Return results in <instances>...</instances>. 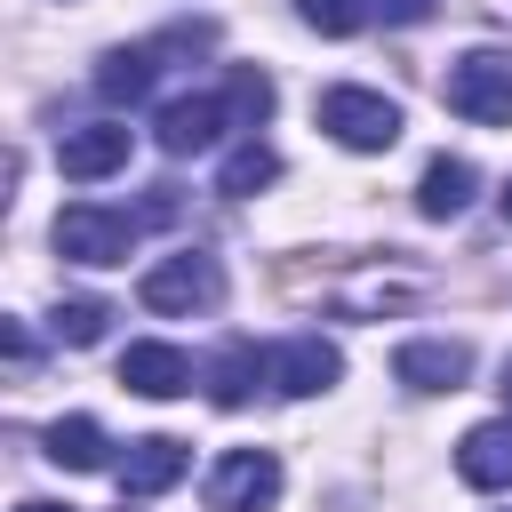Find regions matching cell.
<instances>
[{"mask_svg": "<svg viewBox=\"0 0 512 512\" xmlns=\"http://www.w3.org/2000/svg\"><path fill=\"white\" fill-rule=\"evenodd\" d=\"M144 216H152V208H144ZM144 216H128V208H96V200H72V208L56 216V256H72V264H128Z\"/></svg>", "mask_w": 512, "mask_h": 512, "instance_id": "1", "label": "cell"}, {"mask_svg": "<svg viewBox=\"0 0 512 512\" xmlns=\"http://www.w3.org/2000/svg\"><path fill=\"white\" fill-rule=\"evenodd\" d=\"M440 96H448V112H464L480 128H512V56H496V48L456 56L448 80H440Z\"/></svg>", "mask_w": 512, "mask_h": 512, "instance_id": "2", "label": "cell"}, {"mask_svg": "<svg viewBox=\"0 0 512 512\" xmlns=\"http://www.w3.org/2000/svg\"><path fill=\"white\" fill-rule=\"evenodd\" d=\"M320 128L344 152H392L400 144V104L376 88H320Z\"/></svg>", "mask_w": 512, "mask_h": 512, "instance_id": "3", "label": "cell"}, {"mask_svg": "<svg viewBox=\"0 0 512 512\" xmlns=\"http://www.w3.org/2000/svg\"><path fill=\"white\" fill-rule=\"evenodd\" d=\"M136 296H144V312H208L224 296V272H216V256L184 248V256H160Z\"/></svg>", "mask_w": 512, "mask_h": 512, "instance_id": "4", "label": "cell"}, {"mask_svg": "<svg viewBox=\"0 0 512 512\" xmlns=\"http://www.w3.org/2000/svg\"><path fill=\"white\" fill-rule=\"evenodd\" d=\"M280 496V456L272 448H232L208 472V512H264Z\"/></svg>", "mask_w": 512, "mask_h": 512, "instance_id": "5", "label": "cell"}, {"mask_svg": "<svg viewBox=\"0 0 512 512\" xmlns=\"http://www.w3.org/2000/svg\"><path fill=\"white\" fill-rule=\"evenodd\" d=\"M232 120H240L232 88H224V96H176V104L152 120V136H160V152H168V160H192V152H208Z\"/></svg>", "mask_w": 512, "mask_h": 512, "instance_id": "6", "label": "cell"}, {"mask_svg": "<svg viewBox=\"0 0 512 512\" xmlns=\"http://www.w3.org/2000/svg\"><path fill=\"white\" fill-rule=\"evenodd\" d=\"M128 128H112V120H96V128H64L56 136V168L72 176V184H104V176H120L128 168Z\"/></svg>", "mask_w": 512, "mask_h": 512, "instance_id": "7", "label": "cell"}, {"mask_svg": "<svg viewBox=\"0 0 512 512\" xmlns=\"http://www.w3.org/2000/svg\"><path fill=\"white\" fill-rule=\"evenodd\" d=\"M392 376H400L408 392H464V376H472V344H456V336H416V344H400Z\"/></svg>", "mask_w": 512, "mask_h": 512, "instance_id": "8", "label": "cell"}, {"mask_svg": "<svg viewBox=\"0 0 512 512\" xmlns=\"http://www.w3.org/2000/svg\"><path fill=\"white\" fill-rule=\"evenodd\" d=\"M336 376H344V352H336L328 336H288V344L272 352V384L296 392V400H304V392H328Z\"/></svg>", "mask_w": 512, "mask_h": 512, "instance_id": "9", "label": "cell"}, {"mask_svg": "<svg viewBox=\"0 0 512 512\" xmlns=\"http://www.w3.org/2000/svg\"><path fill=\"white\" fill-rule=\"evenodd\" d=\"M120 384L144 392V400H176V392H192V360L176 344H128L120 352Z\"/></svg>", "mask_w": 512, "mask_h": 512, "instance_id": "10", "label": "cell"}, {"mask_svg": "<svg viewBox=\"0 0 512 512\" xmlns=\"http://www.w3.org/2000/svg\"><path fill=\"white\" fill-rule=\"evenodd\" d=\"M184 472H192V448L168 440V432H152V440L128 448V464H120V496H160V488H176Z\"/></svg>", "mask_w": 512, "mask_h": 512, "instance_id": "11", "label": "cell"}, {"mask_svg": "<svg viewBox=\"0 0 512 512\" xmlns=\"http://www.w3.org/2000/svg\"><path fill=\"white\" fill-rule=\"evenodd\" d=\"M160 56H168V40H136V48H112V56L96 64V96H104V104H136V96L160 80Z\"/></svg>", "mask_w": 512, "mask_h": 512, "instance_id": "12", "label": "cell"}, {"mask_svg": "<svg viewBox=\"0 0 512 512\" xmlns=\"http://www.w3.org/2000/svg\"><path fill=\"white\" fill-rule=\"evenodd\" d=\"M456 472L464 488H512V424H472L456 440Z\"/></svg>", "mask_w": 512, "mask_h": 512, "instance_id": "13", "label": "cell"}, {"mask_svg": "<svg viewBox=\"0 0 512 512\" xmlns=\"http://www.w3.org/2000/svg\"><path fill=\"white\" fill-rule=\"evenodd\" d=\"M472 184H480V176H472V160H448V152H440V160L424 168V184H416V208H424L432 224H448V216H464Z\"/></svg>", "mask_w": 512, "mask_h": 512, "instance_id": "14", "label": "cell"}, {"mask_svg": "<svg viewBox=\"0 0 512 512\" xmlns=\"http://www.w3.org/2000/svg\"><path fill=\"white\" fill-rule=\"evenodd\" d=\"M104 448H112V440H104L96 416H56V424H48V464H64V472H96Z\"/></svg>", "mask_w": 512, "mask_h": 512, "instance_id": "15", "label": "cell"}, {"mask_svg": "<svg viewBox=\"0 0 512 512\" xmlns=\"http://www.w3.org/2000/svg\"><path fill=\"white\" fill-rule=\"evenodd\" d=\"M272 176H280V152L248 136V144H240V152H232V160L216 168V192H224V200H248V192H264Z\"/></svg>", "mask_w": 512, "mask_h": 512, "instance_id": "16", "label": "cell"}, {"mask_svg": "<svg viewBox=\"0 0 512 512\" xmlns=\"http://www.w3.org/2000/svg\"><path fill=\"white\" fill-rule=\"evenodd\" d=\"M256 368H264V360H256V344H224V352H216V368H208V400H216V408H240V400L256 392Z\"/></svg>", "mask_w": 512, "mask_h": 512, "instance_id": "17", "label": "cell"}, {"mask_svg": "<svg viewBox=\"0 0 512 512\" xmlns=\"http://www.w3.org/2000/svg\"><path fill=\"white\" fill-rule=\"evenodd\" d=\"M368 8H376V0H296V16H304L312 32H328V40H352V32L368 24Z\"/></svg>", "mask_w": 512, "mask_h": 512, "instance_id": "18", "label": "cell"}, {"mask_svg": "<svg viewBox=\"0 0 512 512\" xmlns=\"http://www.w3.org/2000/svg\"><path fill=\"white\" fill-rule=\"evenodd\" d=\"M104 320H112V304H96V296H72V304H56V344H96L104 336Z\"/></svg>", "mask_w": 512, "mask_h": 512, "instance_id": "19", "label": "cell"}, {"mask_svg": "<svg viewBox=\"0 0 512 512\" xmlns=\"http://www.w3.org/2000/svg\"><path fill=\"white\" fill-rule=\"evenodd\" d=\"M232 104H240V120H248V128H256V120H264V112H272V80H264V72H256V64H240V72H232Z\"/></svg>", "mask_w": 512, "mask_h": 512, "instance_id": "20", "label": "cell"}, {"mask_svg": "<svg viewBox=\"0 0 512 512\" xmlns=\"http://www.w3.org/2000/svg\"><path fill=\"white\" fill-rule=\"evenodd\" d=\"M432 8H440V0H376V16H384V24H424Z\"/></svg>", "mask_w": 512, "mask_h": 512, "instance_id": "21", "label": "cell"}, {"mask_svg": "<svg viewBox=\"0 0 512 512\" xmlns=\"http://www.w3.org/2000/svg\"><path fill=\"white\" fill-rule=\"evenodd\" d=\"M0 336H8V368H16V376H24V368H32V336H24V320H8V328H0Z\"/></svg>", "mask_w": 512, "mask_h": 512, "instance_id": "22", "label": "cell"}, {"mask_svg": "<svg viewBox=\"0 0 512 512\" xmlns=\"http://www.w3.org/2000/svg\"><path fill=\"white\" fill-rule=\"evenodd\" d=\"M24 512H72V504H24Z\"/></svg>", "mask_w": 512, "mask_h": 512, "instance_id": "23", "label": "cell"}, {"mask_svg": "<svg viewBox=\"0 0 512 512\" xmlns=\"http://www.w3.org/2000/svg\"><path fill=\"white\" fill-rule=\"evenodd\" d=\"M504 224H512V184H504Z\"/></svg>", "mask_w": 512, "mask_h": 512, "instance_id": "24", "label": "cell"}, {"mask_svg": "<svg viewBox=\"0 0 512 512\" xmlns=\"http://www.w3.org/2000/svg\"><path fill=\"white\" fill-rule=\"evenodd\" d=\"M504 400H512V368H504Z\"/></svg>", "mask_w": 512, "mask_h": 512, "instance_id": "25", "label": "cell"}]
</instances>
